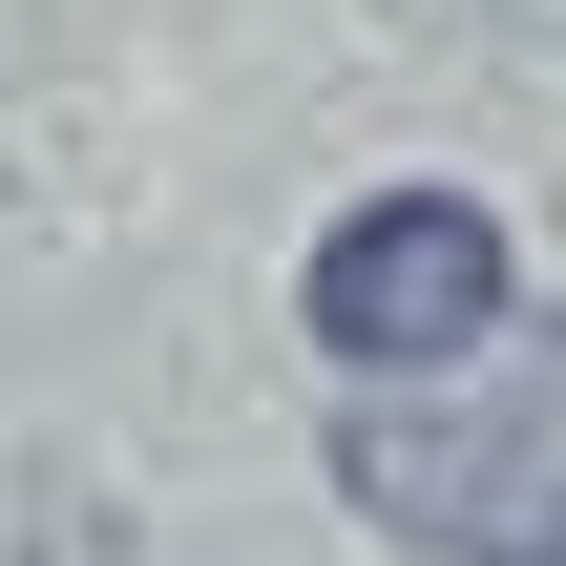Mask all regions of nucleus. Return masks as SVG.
<instances>
[{"label": "nucleus", "mask_w": 566, "mask_h": 566, "mask_svg": "<svg viewBox=\"0 0 566 566\" xmlns=\"http://www.w3.org/2000/svg\"><path fill=\"white\" fill-rule=\"evenodd\" d=\"M336 504L378 546H441V566H566V399L546 357H441V378H357L336 399Z\"/></svg>", "instance_id": "1"}, {"label": "nucleus", "mask_w": 566, "mask_h": 566, "mask_svg": "<svg viewBox=\"0 0 566 566\" xmlns=\"http://www.w3.org/2000/svg\"><path fill=\"white\" fill-rule=\"evenodd\" d=\"M504 294H525V252H504L483 189H357V210L315 231V273H294L315 357H357V378H441V357H483Z\"/></svg>", "instance_id": "2"}]
</instances>
